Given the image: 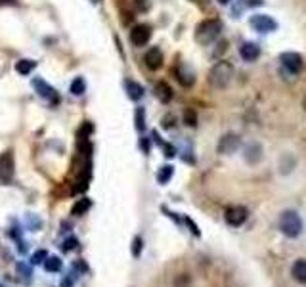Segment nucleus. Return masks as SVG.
Listing matches in <instances>:
<instances>
[{
    "label": "nucleus",
    "mask_w": 306,
    "mask_h": 287,
    "mask_svg": "<svg viewBox=\"0 0 306 287\" xmlns=\"http://www.w3.org/2000/svg\"><path fill=\"white\" fill-rule=\"evenodd\" d=\"M291 276L297 284L306 286V258H297L291 266Z\"/></svg>",
    "instance_id": "nucleus-10"
},
{
    "label": "nucleus",
    "mask_w": 306,
    "mask_h": 287,
    "mask_svg": "<svg viewBox=\"0 0 306 287\" xmlns=\"http://www.w3.org/2000/svg\"><path fill=\"white\" fill-rule=\"evenodd\" d=\"M277 226H279V232H281L285 237H291V239L299 237V236L303 234V230H305L303 219L299 217L297 211H285V213H281Z\"/></svg>",
    "instance_id": "nucleus-1"
},
{
    "label": "nucleus",
    "mask_w": 306,
    "mask_h": 287,
    "mask_svg": "<svg viewBox=\"0 0 306 287\" xmlns=\"http://www.w3.org/2000/svg\"><path fill=\"white\" fill-rule=\"evenodd\" d=\"M184 123H186L187 127H195V123H197V117H195V113H193L191 109H187V111L184 113Z\"/></svg>",
    "instance_id": "nucleus-23"
},
{
    "label": "nucleus",
    "mask_w": 306,
    "mask_h": 287,
    "mask_svg": "<svg viewBox=\"0 0 306 287\" xmlns=\"http://www.w3.org/2000/svg\"><path fill=\"white\" fill-rule=\"evenodd\" d=\"M140 146H142V150H144L146 153L150 152V140H148V138H142V140H140Z\"/></svg>",
    "instance_id": "nucleus-30"
},
{
    "label": "nucleus",
    "mask_w": 306,
    "mask_h": 287,
    "mask_svg": "<svg viewBox=\"0 0 306 287\" xmlns=\"http://www.w3.org/2000/svg\"><path fill=\"white\" fill-rule=\"evenodd\" d=\"M33 86H34V90H36V94L42 96V98H46L50 103H60V96H58V92L46 83V81H42V79H34L33 81Z\"/></svg>",
    "instance_id": "nucleus-6"
},
{
    "label": "nucleus",
    "mask_w": 306,
    "mask_h": 287,
    "mask_svg": "<svg viewBox=\"0 0 306 287\" xmlns=\"http://www.w3.org/2000/svg\"><path fill=\"white\" fill-rule=\"evenodd\" d=\"M134 4H136V8L140 12H146L150 8V0H134Z\"/></svg>",
    "instance_id": "nucleus-27"
},
{
    "label": "nucleus",
    "mask_w": 306,
    "mask_h": 287,
    "mask_svg": "<svg viewBox=\"0 0 306 287\" xmlns=\"http://www.w3.org/2000/svg\"><path fill=\"white\" fill-rule=\"evenodd\" d=\"M172 174H174V167H172V165H165V167H161V170L157 172V180H159V184H167V182L172 178Z\"/></svg>",
    "instance_id": "nucleus-17"
},
{
    "label": "nucleus",
    "mask_w": 306,
    "mask_h": 287,
    "mask_svg": "<svg viewBox=\"0 0 306 287\" xmlns=\"http://www.w3.org/2000/svg\"><path fill=\"white\" fill-rule=\"evenodd\" d=\"M46 251H36L34 255H33V264H40V262H44L46 260Z\"/></svg>",
    "instance_id": "nucleus-26"
},
{
    "label": "nucleus",
    "mask_w": 306,
    "mask_h": 287,
    "mask_svg": "<svg viewBox=\"0 0 306 287\" xmlns=\"http://www.w3.org/2000/svg\"><path fill=\"white\" fill-rule=\"evenodd\" d=\"M187 286H189V276H187V274L178 276L176 282H174V287H187Z\"/></svg>",
    "instance_id": "nucleus-24"
},
{
    "label": "nucleus",
    "mask_w": 306,
    "mask_h": 287,
    "mask_svg": "<svg viewBox=\"0 0 306 287\" xmlns=\"http://www.w3.org/2000/svg\"><path fill=\"white\" fill-rule=\"evenodd\" d=\"M262 0H241V8H253V6H260Z\"/></svg>",
    "instance_id": "nucleus-28"
},
{
    "label": "nucleus",
    "mask_w": 306,
    "mask_h": 287,
    "mask_svg": "<svg viewBox=\"0 0 306 287\" xmlns=\"http://www.w3.org/2000/svg\"><path fill=\"white\" fill-rule=\"evenodd\" d=\"M234 0H218V4H222V6H228V4H232Z\"/></svg>",
    "instance_id": "nucleus-34"
},
{
    "label": "nucleus",
    "mask_w": 306,
    "mask_h": 287,
    "mask_svg": "<svg viewBox=\"0 0 306 287\" xmlns=\"http://www.w3.org/2000/svg\"><path fill=\"white\" fill-rule=\"evenodd\" d=\"M124 88H126V94L130 100H140L144 98V88L136 83V81H124Z\"/></svg>",
    "instance_id": "nucleus-16"
},
{
    "label": "nucleus",
    "mask_w": 306,
    "mask_h": 287,
    "mask_svg": "<svg viewBox=\"0 0 306 287\" xmlns=\"http://www.w3.org/2000/svg\"><path fill=\"white\" fill-rule=\"evenodd\" d=\"M136 128H138L140 132L146 128V121H144V109H142V107H138V109H136Z\"/></svg>",
    "instance_id": "nucleus-22"
},
{
    "label": "nucleus",
    "mask_w": 306,
    "mask_h": 287,
    "mask_svg": "<svg viewBox=\"0 0 306 287\" xmlns=\"http://www.w3.org/2000/svg\"><path fill=\"white\" fill-rule=\"evenodd\" d=\"M176 79L184 86H191L195 83V73L187 65H180V67H176Z\"/></svg>",
    "instance_id": "nucleus-13"
},
{
    "label": "nucleus",
    "mask_w": 306,
    "mask_h": 287,
    "mask_svg": "<svg viewBox=\"0 0 306 287\" xmlns=\"http://www.w3.org/2000/svg\"><path fill=\"white\" fill-rule=\"evenodd\" d=\"M34 67H36V62H33V60H19V62L16 64V71H17L19 75H29Z\"/></svg>",
    "instance_id": "nucleus-19"
},
{
    "label": "nucleus",
    "mask_w": 306,
    "mask_h": 287,
    "mask_svg": "<svg viewBox=\"0 0 306 287\" xmlns=\"http://www.w3.org/2000/svg\"><path fill=\"white\" fill-rule=\"evenodd\" d=\"M165 152H167V153H165L167 157H174V153H176V152H174V148H172V146H169V144H165Z\"/></svg>",
    "instance_id": "nucleus-31"
},
{
    "label": "nucleus",
    "mask_w": 306,
    "mask_h": 287,
    "mask_svg": "<svg viewBox=\"0 0 306 287\" xmlns=\"http://www.w3.org/2000/svg\"><path fill=\"white\" fill-rule=\"evenodd\" d=\"M44 268H46L48 272H60L61 258H58V256H46V260H44Z\"/></svg>",
    "instance_id": "nucleus-20"
},
{
    "label": "nucleus",
    "mask_w": 306,
    "mask_h": 287,
    "mask_svg": "<svg viewBox=\"0 0 306 287\" xmlns=\"http://www.w3.org/2000/svg\"><path fill=\"white\" fill-rule=\"evenodd\" d=\"M220 31H222V23H220L218 19H207V21H203V23L197 27V31H195V40H197L199 44H211V42H214V40L218 38Z\"/></svg>",
    "instance_id": "nucleus-3"
},
{
    "label": "nucleus",
    "mask_w": 306,
    "mask_h": 287,
    "mask_svg": "<svg viewBox=\"0 0 306 287\" xmlns=\"http://www.w3.org/2000/svg\"><path fill=\"white\" fill-rule=\"evenodd\" d=\"M239 148V136L238 134H224L218 142V153L222 155H232Z\"/></svg>",
    "instance_id": "nucleus-7"
},
{
    "label": "nucleus",
    "mask_w": 306,
    "mask_h": 287,
    "mask_svg": "<svg viewBox=\"0 0 306 287\" xmlns=\"http://www.w3.org/2000/svg\"><path fill=\"white\" fill-rule=\"evenodd\" d=\"M140 251H142V237H136L134 239V256L140 255Z\"/></svg>",
    "instance_id": "nucleus-29"
},
{
    "label": "nucleus",
    "mask_w": 306,
    "mask_h": 287,
    "mask_svg": "<svg viewBox=\"0 0 306 287\" xmlns=\"http://www.w3.org/2000/svg\"><path fill=\"white\" fill-rule=\"evenodd\" d=\"M144 60H146V65H148L150 69L157 71V69L163 65V52H161L159 48H150Z\"/></svg>",
    "instance_id": "nucleus-11"
},
{
    "label": "nucleus",
    "mask_w": 306,
    "mask_h": 287,
    "mask_svg": "<svg viewBox=\"0 0 306 287\" xmlns=\"http://www.w3.org/2000/svg\"><path fill=\"white\" fill-rule=\"evenodd\" d=\"M79 245V241L75 239V237H69V239H65V243H63V251H71V249H75Z\"/></svg>",
    "instance_id": "nucleus-25"
},
{
    "label": "nucleus",
    "mask_w": 306,
    "mask_h": 287,
    "mask_svg": "<svg viewBox=\"0 0 306 287\" xmlns=\"http://www.w3.org/2000/svg\"><path fill=\"white\" fill-rule=\"evenodd\" d=\"M85 90H86V84H85V79H83V77H77V79L71 83V86H69V92L73 96H83Z\"/></svg>",
    "instance_id": "nucleus-18"
},
{
    "label": "nucleus",
    "mask_w": 306,
    "mask_h": 287,
    "mask_svg": "<svg viewBox=\"0 0 306 287\" xmlns=\"http://www.w3.org/2000/svg\"><path fill=\"white\" fill-rule=\"evenodd\" d=\"M247 217H249V211H247L245 207H241V205L228 207V209H226V213H224V219H226V222L230 224V226H234V228L241 226V224L247 220Z\"/></svg>",
    "instance_id": "nucleus-4"
},
{
    "label": "nucleus",
    "mask_w": 306,
    "mask_h": 287,
    "mask_svg": "<svg viewBox=\"0 0 306 287\" xmlns=\"http://www.w3.org/2000/svg\"><path fill=\"white\" fill-rule=\"evenodd\" d=\"M150 38H152V29H150L148 25H136V27L130 31V40H132V44H136V46L148 44Z\"/></svg>",
    "instance_id": "nucleus-9"
},
{
    "label": "nucleus",
    "mask_w": 306,
    "mask_h": 287,
    "mask_svg": "<svg viewBox=\"0 0 306 287\" xmlns=\"http://www.w3.org/2000/svg\"><path fill=\"white\" fill-rule=\"evenodd\" d=\"M303 107H305V111H306V98H305V101H303Z\"/></svg>",
    "instance_id": "nucleus-35"
},
{
    "label": "nucleus",
    "mask_w": 306,
    "mask_h": 287,
    "mask_svg": "<svg viewBox=\"0 0 306 287\" xmlns=\"http://www.w3.org/2000/svg\"><path fill=\"white\" fill-rule=\"evenodd\" d=\"M0 287H2V286H0Z\"/></svg>",
    "instance_id": "nucleus-36"
},
{
    "label": "nucleus",
    "mask_w": 306,
    "mask_h": 287,
    "mask_svg": "<svg viewBox=\"0 0 306 287\" xmlns=\"http://www.w3.org/2000/svg\"><path fill=\"white\" fill-rule=\"evenodd\" d=\"M279 62H281V65H283L289 73H293V75L303 69V58H301L297 52H285V54H281Z\"/></svg>",
    "instance_id": "nucleus-8"
},
{
    "label": "nucleus",
    "mask_w": 306,
    "mask_h": 287,
    "mask_svg": "<svg viewBox=\"0 0 306 287\" xmlns=\"http://www.w3.org/2000/svg\"><path fill=\"white\" fill-rule=\"evenodd\" d=\"M245 159H247V163H251V165L258 163V161L262 159V146H258V144H249V146L245 148Z\"/></svg>",
    "instance_id": "nucleus-14"
},
{
    "label": "nucleus",
    "mask_w": 306,
    "mask_h": 287,
    "mask_svg": "<svg viewBox=\"0 0 306 287\" xmlns=\"http://www.w3.org/2000/svg\"><path fill=\"white\" fill-rule=\"evenodd\" d=\"M155 96L163 101V103H169L172 100V88L167 84V83H157L155 84Z\"/></svg>",
    "instance_id": "nucleus-15"
},
{
    "label": "nucleus",
    "mask_w": 306,
    "mask_h": 287,
    "mask_svg": "<svg viewBox=\"0 0 306 287\" xmlns=\"http://www.w3.org/2000/svg\"><path fill=\"white\" fill-rule=\"evenodd\" d=\"M90 209V201L88 199H79L75 205H73V215H83V213H86Z\"/></svg>",
    "instance_id": "nucleus-21"
},
{
    "label": "nucleus",
    "mask_w": 306,
    "mask_h": 287,
    "mask_svg": "<svg viewBox=\"0 0 306 287\" xmlns=\"http://www.w3.org/2000/svg\"><path fill=\"white\" fill-rule=\"evenodd\" d=\"M2 4H17V2H16V0H0V6H2Z\"/></svg>",
    "instance_id": "nucleus-33"
},
{
    "label": "nucleus",
    "mask_w": 306,
    "mask_h": 287,
    "mask_svg": "<svg viewBox=\"0 0 306 287\" xmlns=\"http://www.w3.org/2000/svg\"><path fill=\"white\" fill-rule=\"evenodd\" d=\"M251 27L258 33H272L277 29V23H275L270 16L260 14V16H253V17H251Z\"/></svg>",
    "instance_id": "nucleus-5"
},
{
    "label": "nucleus",
    "mask_w": 306,
    "mask_h": 287,
    "mask_svg": "<svg viewBox=\"0 0 306 287\" xmlns=\"http://www.w3.org/2000/svg\"><path fill=\"white\" fill-rule=\"evenodd\" d=\"M234 77V67L230 62H218L209 73V81L214 88H226Z\"/></svg>",
    "instance_id": "nucleus-2"
},
{
    "label": "nucleus",
    "mask_w": 306,
    "mask_h": 287,
    "mask_svg": "<svg viewBox=\"0 0 306 287\" xmlns=\"http://www.w3.org/2000/svg\"><path fill=\"white\" fill-rule=\"evenodd\" d=\"M17 270H19L21 274H25V276H29V274H31V272H29V268H25L23 264H19V266H17ZM25 276H23V278H25Z\"/></svg>",
    "instance_id": "nucleus-32"
},
{
    "label": "nucleus",
    "mask_w": 306,
    "mask_h": 287,
    "mask_svg": "<svg viewBox=\"0 0 306 287\" xmlns=\"http://www.w3.org/2000/svg\"><path fill=\"white\" fill-rule=\"evenodd\" d=\"M239 56L243 58L245 62H255L260 56V48L255 42H245L243 46L239 48Z\"/></svg>",
    "instance_id": "nucleus-12"
}]
</instances>
